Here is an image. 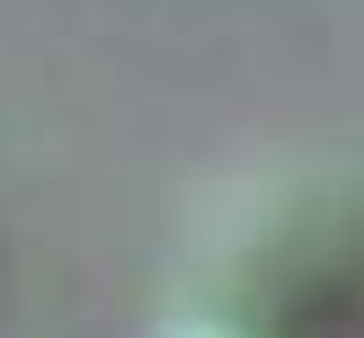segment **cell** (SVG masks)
Returning <instances> with one entry per match:
<instances>
[{"label":"cell","mask_w":364,"mask_h":338,"mask_svg":"<svg viewBox=\"0 0 364 338\" xmlns=\"http://www.w3.org/2000/svg\"><path fill=\"white\" fill-rule=\"evenodd\" d=\"M151 338H284V329H267V320H240V312H178V320H160Z\"/></svg>","instance_id":"cell-1"}]
</instances>
